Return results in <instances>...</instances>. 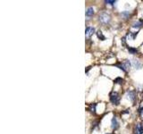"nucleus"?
Masks as SVG:
<instances>
[{"label":"nucleus","instance_id":"1","mask_svg":"<svg viewBox=\"0 0 143 134\" xmlns=\"http://www.w3.org/2000/svg\"><path fill=\"white\" fill-rule=\"evenodd\" d=\"M98 21L100 22L101 24H107L110 22L111 17H110V15H108L107 13H102L98 16Z\"/></svg>","mask_w":143,"mask_h":134},{"label":"nucleus","instance_id":"2","mask_svg":"<svg viewBox=\"0 0 143 134\" xmlns=\"http://www.w3.org/2000/svg\"><path fill=\"white\" fill-rule=\"evenodd\" d=\"M109 97H110V101H111L112 104L116 105H119V103H120V96H119V94L117 93V92H114V91H113V92H111V93H110Z\"/></svg>","mask_w":143,"mask_h":134},{"label":"nucleus","instance_id":"3","mask_svg":"<svg viewBox=\"0 0 143 134\" xmlns=\"http://www.w3.org/2000/svg\"><path fill=\"white\" fill-rule=\"evenodd\" d=\"M127 97L131 102H135L136 100V91L135 90H128L127 91Z\"/></svg>","mask_w":143,"mask_h":134},{"label":"nucleus","instance_id":"4","mask_svg":"<svg viewBox=\"0 0 143 134\" xmlns=\"http://www.w3.org/2000/svg\"><path fill=\"white\" fill-rule=\"evenodd\" d=\"M95 32V29L93 27H87L86 30H85V35H86V38H90L91 36L93 35V33Z\"/></svg>","mask_w":143,"mask_h":134},{"label":"nucleus","instance_id":"5","mask_svg":"<svg viewBox=\"0 0 143 134\" xmlns=\"http://www.w3.org/2000/svg\"><path fill=\"white\" fill-rule=\"evenodd\" d=\"M134 134H143V126L138 123L134 130Z\"/></svg>","mask_w":143,"mask_h":134},{"label":"nucleus","instance_id":"6","mask_svg":"<svg viewBox=\"0 0 143 134\" xmlns=\"http://www.w3.org/2000/svg\"><path fill=\"white\" fill-rule=\"evenodd\" d=\"M132 65L135 67V69H140L141 66H142V64L141 63H140V61H138V60H132Z\"/></svg>","mask_w":143,"mask_h":134},{"label":"nucleus","instance_id":"7","mask_svg":"<svg viewBox=\"0 0 143 134\" xmlns=\"http://www.w3.org/2000/svg\"><path fill=\"white\" fill-rule=\"evenodd\" d=\"M118 128V122H117V120L115 117H113V119H112V129L113 130H115V129Z\"/></svg>","mask_w":143,"mask_h":134},{"label":"nucleus","instance_id":"8","mask_svg":"<svg viewBox=\"0 0 143 134\" xmlns=\"http://www.w3.org/2000/svg\"><path fill=\"white\" fill-rule=\"evenodd\" d=\"M94 15V9L92 8V7H89V8L86 10V15L87 16H92V15Z\"/></svg>","mask_w":143,"mask_h":134},{"label":"nucleus","instance_id":"9","mask_svg":"<svg viewBox=\"0 0 143 134\" xmlns=\"http://www.w3.org/2000/svg\"><path fill=\"white\" fill-rule=\"evenodd\" d=\"M96 104H91V105H90V106H89V111L90 112V113H92V114H95L96 113Z\"/></svg>","mask_w":143,"mask_h":134},{"label":"nucleus","instance_id":"10","mask_svg":"<svg viewBox=\"0 0 143 134\" xmlns=\"http://www.w3.org/2000/svg\"><path fill=\"white\" fill-rule=\"evenodd\" d=\"M142 25H143L142 21H137V22H135L134 23L132 24V27L133 28H140Z\"/></svg>","mask_w":143,"mask_h":134},{"label":"nucleus","instance_id":"11","mask_svg":"<svg viewBox=\"0 0 143 134\" xmlns=\"http://www.w3.org/2000/svg\"><path fill=\"white\" fill-rule=\"evenodd\" d=\"M97 36H98V38H100L101 40H105V37L104 35H103V33L101 30H98V31L97 32Z\"/></svg>","mask_w":143,"mask_h":134},{"label":"nucleus","instance_id":"12","mask_svg":"<svg viewBox=\"0 0 143 134\" xmlns=\"http://www.w3.org/2000/svg\"><path fill=\"white\" fill-rule=\"evenodd\" d=\"M138 32H134V33H129L128 34V38H130V39H134L135 38H136V36H137Z\"/></svg>","mask_w":143,"mask_h":134},{"label":"nucleus","instance_id":"13","mask_svg":"<svg viewBox=\"0 0 143 134\" xmlns=\"http://www.w3.org/2000/svg\"><path fill=\"white\" fill-rule=\"evenodd\" d=\"M130 12L129 11H124V12H123V13H121V15L123 16V17H124V18H128L129 16H130Z\"/></svg>","mask_w":143,"mask_h":134},{"label":"nucleus","instance_id":"14","mask_svg":"<svg viewBox=\"0 0 143 134\" xmlns=\"http://www.w3.org/2000/svg\"><path fill=\"white\" fill-rule=\"evenodd\" d=\"M128 50L129 52L131 53V54H132V55H134V54H136L138 52V50L136 48H132V47H128Z\"/></svg>","mask_w":143,"mask_h":134},{"label":"nucleus","instance_id":"15","mask_svg":"<svg viewBox=\"0 0 143 134\" xmlns=\"http://www.w3.org/2000/svg\"><path fill=\"white\" fill-rule=\"evenodd\" d=\"M123 80L122 79V78H116V79L114 81V82L115 84H121V83H123Z\"/></svg>","mask_w":143,"mask_h":134},{"label":"nucleus","instance_id":"16","mask_svg":"<svg viewBox=\"0 0 143 134\" xmlns=\"http://www.w3.org/2000/svg\"><path fill=\"white\" fill-rule=\"evenodd\" d=\"M106 5H110V6H113V5H114L115 4V1H114V0H112V1H110V0H106L105 2Z\"/></svg>","mask_w":143,"mask_h":134}]
</instances>
